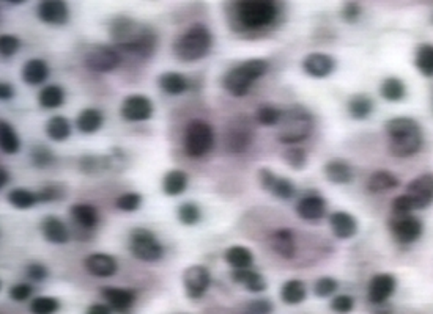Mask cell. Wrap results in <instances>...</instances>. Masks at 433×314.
Wrapping results in <instances>:
<instances>
[{"mask_svg": "<svg viewBox=\"0 0 433 314\" xmlns=\"http://www.w3.org/2000/svg\"><path fill=\"white\" fill-rule=\"evenodd\" d=\"M111 38L117 47L141 58H150L158 46V36L152 28L131 17L118 16L111 22Z\"/></svg>", "mask_w": 433, "mask_h": 314, "instance_id": "cell-1", "label": "cell"}, {"mask_svg": "<svg viewBox=\"0 0 433 314\" xmlns=\"http://www.w3.org/2000/svg\"><path fill=\"white\" fill-rule=\"evenodd\" d=\"M389 138V151L397 157H410L423 148L424 137L418 122L408 117L391 118L384 124Z\"/></svg>", "mask_w": 433, "mask_h": 314, "instance_id": "cell-2", "label": "cell"}, {"mask_svg": "<svg viewBox=\"0 0 433 314\" xmlns=\"http://www.w3.org/2000/svg\"><path fill=\"white\" fill-rule=\"evenodd\" d=\"M233 17L244 30L269 27L279 16L278 0H233Z\"/></svg>", "mask_w": 433, "mask_h": 314, "instance_id": "cell-3", "label": "cell"}, {"mask_svg": "<svg viewBox=\"0 0 433 314\" xmlns=\"http://www.w3.org/2000/svg\"><path fill=\"white\" fill-rule=\"evenodd\" d=\"M213 36L212 32L202 24L189 27L173 43V56L182 62H197L207 57L212 49Z\"/></svg>", "mask_w": 433, "mask_h": 314, "instance_id": "cell-4", "label": "cell"}, {"mask_svg": "<svg viewBox=\"0 0 433 314\" xmlns=\"http://www.w3.org/2000/svg\"><path fill=\"white\" fill-rule=\"evenodd\" d=\"M269 65L263 58H251L248 62L239 63L224 76V88L235 98H242L249 93L251 87L258 78L267 74Z\"/></svg>", "mask_w": 433, "mask_h": 314, "instance_id": "cell-5", "label": "cell"}, {"mask_svg": "<svg viewBox=\"0 0 433 314\" xmlns=\"http://www.w3.org/2000/svg\"><path fill=\"white\" fill-rule=\"evenodd\" d=\"M279 124V142L285 144H298L310 135L312 128H314V118L308 108L294 106L284 110V117Z\"/></svg>", "mask_w": 433, "mask_h": 314, "instance_id": "cell-6", "label": "cell"}, {"mask_svg": "<svg viewBox=\"0 0 433 314\" xmlns=\"http://www.w3.org/2000/svg\"><path fill=\"white\" fill-rule=\"evenodd\" d=\"M214 132L212 124L203 119H192L184 131V151L192 159H200L212 151Z\"/></svg>", "mask_w": 433, "mask_h": 314, "instance_id": "cell-7", "label": "cell"}, {"mask_svg": "<svg viewBox=\"0 0 433 314\" xmlns=\"http://www.w3.org/2000/svg\"><path fill=\"white\" fill-rule=\"evenodd\" d=\"M129 250L137 259L145 263L159 261L164 255V247L158 238L145 228H137L129 236Z\"/></svg>", "mask_w": 433, "mask_h": 314, "instance_id": "cell-8", "label": "cell"}, {"mask_svg": "<svg viewBox=\"0 0 433 314\" xmlns=\"http://www.w3.org/2000/svg\"><path fill=\"white\" fill-rule=\"evenodd\" d=\"M254 140V126L248 117L232 118L226 129V148L232 154H242Z\"/></svg>", "mask_w": 433, "mask_h": 314, "instance_id": "cell-9", "label": "cell"}, {"mask_svg": "<svg viewBox=\"0 0 433 314\" xmlns=\"http://www.w3.org/2000/svg\"><path fill=\"white\" fill-rule=\"evenodd\" d=\"M122 63L118 51L112 46L96 44L84 57V65L95 72H111Z\"/></svg>", "mask_w": 433, "mask_h": 314, "instance_id": "cell-10", "label": "cell"}, {"mask_svg": "<svg viewBox=\"0 0 433 314\" xmlns=\"http://www.w3.org/2000/svg\"><path fill=\"white\" fill-rule=\"evenodd\" d=\"M389 226L391 233H393L394 238L397 239V242L404 245L416 242L420 238V234H423V223L411 214H402V215L394 214L393 219H391Z\"/></svg>", "mask_w": 433, "mask_h": 314, "instance_id": "cell-11", "label": "cell"}, {"mask_svg": "<svg viewBox=\"0 0 433 314\" xmlns=\"http://www.w3.org/2000/svg\"><path fill=\"white\" fill-rule=\"evenodd\" d=\"M153 102L143 94H129L126 96L120 107V115L125 122L139 123L147 122L153 115Z\"/></svg>", "mask_w": 433, "mask_h": 314, "instance_id": "cell-12", "label": "cell"}, {"mask_svg": "<svg viewBox=\"0 0 433 314\" xmlns=\"http://www.w3.org/2000/svg\"><path fill=\"white\" fill-rule=\"evenodd\" d=\"M184 291L189 299H200L210 288V272L205 265H189L183 274Z\"/></svg>", "mask_w": 433, "mask_h": 314, "instance_id": "cell-13", "label": "cell"}, {"mask_svg": "<svg viewBox=\"0 0 433 314\" xmlns=\"http://www.w3.org/2000/svg\"><path fill=\"white\" fill-rule=\"evenodd\" d=\"M407 195L411 198L414 209H425L433 203V174H420L407 187Z\"/></svg>", "mask_w": 433, "mask_h": 314, "instance_id": "cell-14", "label": "cell"}, {"mask_svg": "<svg viewBox=\"0 0 433 314\" xmlns=\"http://www.w3.org/2000/svg\"><path fill=\"white\" fill-rule=\"evenodd\" d=\"M258 181L265 190L271 193L279 200H290L294 195V185L288 178H281L268 168H262L258 173Z\"/></svg>", "mask_w": 433, "mask_h": 314, "instance_id": "cell-15", "label": "cell"}, {"mask_svg": "<svg viewBox=\"0 0 433 314\" xmlns=\"http://www.w3.org/2000/svg\"><path fill=\"white\" fill-rule=\"evenodd\" d=\"M38 17L51 26H63L70 17L68 5L65 0H40Z\"/></svg>", "mask_w": 433, "mask_h": 314, "instance_id": "cell-16", "label": "cell"}, {"mask_svg": "<svg viewBox=\"0 0 433 314\" xmlns=\"http://www.w3.org/2000/svg\"><path fill=\"white\" fill-rule=\"evenodd\" d=\"M303 69L308 76L314 78H324L329 74H333L336 69L334 58L328 56V53L314 52L309 53L308 57L303 60Z\"/></svg>", "mask_w": 433, "mask_h": 314, "instance_id": "cell-17", "label": "cell"}, {"mask_svg": "<svg viewBox=\"0 0 433 314\" xmlns=\"http://www.w3.org/2000/svg\"><path fill=\"white\" fill-rule=\"evenodd\" d=\"M84 265L90 275L98 276V279H107V276L116 275L118 264L116 258L107 255V253H92L86 258Z\"/></svg>", "mask_w": 433, "mask_h": 314, "instance_id": "cell-18", "label": "cell"}, {"mask_svg": "<svg viewBox=\"0 0 433 314\" xmlns=\"http://www.w3.org/2000/svg\"><path fill=\"white\" fill-rule=\"evenodd\" d=\"M269 247L276 255L284 259H292L297 255V240L292 229L281 228L269 234Z\"/></svg>", "mask_w": 433, "mask_h": 314, "instance_id": "cell-19", "label": "cell"}, {"mask_svg": "<svg viewBox=\"0 0 433 314\" xmlns=\"http://www.w3.org/2000/svg\"><path fill=\"white\" fill-rule=\"evenodd\" d=\"M395 279L389 274H378L370 280L369 285V300L372 304L381 305L395 291Z\"/></svg>", "mask_w": 433, "mask_h": 314, "instance_id": "cell-20", "label": "cell"}, {"mask_svg": "<svg viewBox=\"0 0 433 314\" xmlns=\"http://www.w3.org/2000/svg\"><path fill=\"white\" fill-rule=\"evenodd\" d=\"M101 294H103V297L106 299V301L109 304L112 310H116L120 314L128 313L136 300L134 291H131V289H123V288L107 286V288L101 289Z\"/></svg>", "mask_w": 433, "mask_h": 314, "instance_id": "cell-21", "label": "cell"}, {"mask_svg": "<svg viewBox=\"0 0 433 314\" xmlns=\"http://www.w3.org/2000/svg\"><path fill=\"white\" fill-rule=\"evenodd\" d=\"M297 214L308 222L320 220L326 214V201L320 195L303 197L297 204Z\"/></svg>", "mask_w": 433, "mask_h": 314, "instance_id": "cell-22", "label": "cell"}, {"mask_svg": "<svg viewBox=\"0 0 433 314\" xmlns=\"http://www.w3.org/2000/svg\"><path fill=\"white\" fill-rule=\"evenodd\" d=\"M41 233H43L47 242L56 245H65L70 240L68 226L58 219V217L47 215L41 222Z\"/></svg>", "mask_w": 433, "mask_h": 314, "instance_id": "cell-23", "label": "cell"}, {"mask_svg": "<svg viewBox=\"0 0 433 314\" xmlns=\"http://www.w3.org/2000/svg\"><path fill=\"white\" fill-rule=\"evenodd\" d=\"M329 225L336 238L339 239H350L358 231L356 219L352 214L344 213V210H338V213L331 214Z\"/></svg>", "mask_w": 433, "mask_h": 314, "instance_id": "cell-24", "label": "cell"}, {"mask_svg": "<svg viewBox=\"0 0 433 314\" xmlns=\"http://www.w3.org/2000/svg\"><path fill=\"white\" fill-rule=\"evenodd\" d=\"M21 77L27 85H41L49 77V66L41 58H32L22 66Z\"/></svg>", "mask_w": 433, "mask_h": 314, "instance_id": "cell-25", "label": "cell"}, {"mask_svg": "<svg viewBox=\"0 0 433 314\" xmlns=\"http://www.w3.org/2000/svg\"><path fill=\"white\" fill-rule=\"evenodd\" d=\"M104 123V117L103 113H101V110H98V108H84V110L77 115L76 118V126L77 129H79V132H82V134H95V132H98L101 129V126H103Z\"/></svg>", "mask_w": 433, "mask_h": 314, "instance_id": "cell-26", "label": "cell"}, {"mask_svg": "<svg viewBox=\"0 0 433 314\" xmlns=\"http://www.w3.org/2000/svg\"><path fill=\"white\" fill-rule=\"evenodd\" d=\"M159 88L162 92L171 94V96H178L188 92L189 82L183 74L173 71H167L164 74H161L158 78Z\"/></svg>", "mask_w": 433, "mask_h": 314, "instance_id": "cell-27", "label": "cell"}, {"mask_svg": "<svg viewBox=\"0 0 433 314\" xmlns=\"http://www.w3.org/2000/svg\"><path fill=\"white\" fill-rule=\"evenodd\" d=\"M71 217H73L77 225L86 228V229H93L98 225L100 215L98 210L95 206L87 203H77L71 206Z\"/></svg>", "mask_w": 433, "mask_h": 314, "instance_id": "cell-28", "label": "cell"}, {"mask_svg": "<svg viewBox=\"0 0 433 314\" xmlns=\"http://www.w3.org/2000/svg\"><path fill=\"white\" fill-rule=\"evenodd\" d=\"M232 279L235 280L239 285L246 286V289L251 292H263L267 289V281L258 272L249 270V269H237L233 270Z\"/></svg>", "mask_w": 433, "mask_h": 314, "instance_id": "cell-29", "label": "cell"}, {"mask_svg": "<svg viewBox=\"0 0 433 314\" xmlns=\"http://www.w3.org/2000/svg\"><path fill=\"white\" fill-rule=\"evenodd\" d=\"M188 189V174L182 170H171L162 179V190L169 197H178Z\"/></svg>", "mask_w": 433, "mask_h": 314, "instance_id": "cell-30", "label": "cell"}, {"mask_svg": "<svg viewBox=\"0 0 433 314\" xmlns=\"http://www.w3.org/2000/svg\"><path fill=\"white\" fill-rule=\"evenodd\" d=\"M324 176L333 184H348L353 179V172L347 162L331 160L324 165Z\"/></svg>", "mask_w": 433, "mask_h": 314, "instance_id": "cell-31", "label": "cell"}, {"mask_svg": "<svg viewBox=\"0 0 433 314\" xmlns=\"http://www.w3.org/2000/svg\"><path fill=\"white\" fill-rule=\"evenodd\" d=\"M226 261L232 265L233 269H249L254 263V255L243 245H232L226 250Z\"/></svg>", "mask_w": 433, "mask_h": 314, "instance_id": "cell-32", "label": "cell"}, {"mask_svg": "<svg viewBox=\"0 0 433 314\" xmlns=\"http://www.w3.org/2000/svg\"><path fill=\"white\" fill-rule=\"evenodd\" d=\"M399 185V179H397L393 173L386 170H378L370 174L368 181V190L370 193H383L395 189Z\"/></svg>", "mask_w": 433, "mask_h": 314, "instance_id": "cell-33", "label": "cell"}, {"mask_svg": "<svg viewBox=\"0 0 433 314\" xmlns=\"http://www.w3.org/2000/svg\"><path fill=\"white\" fill-rule=\"evenodd\" d=\"M7 201L16 209L26 210V209L33 208L40 200H38V195L35 192L22 189V187H16V189L10 190L7 193Z\"/></svg>", "mask_w": 433, "mask_h": 314, "instance_id": "cell-34", "label": "cell"}, {"mask_svg": "<svg viewBox=\"0 0 433 314\" xmlns=\"http://www.w3.org/2000/svg\"><path fill=\"white\" fill-rule=\"evenodd\" d=\"M0 147L5 154H16L21 149V140L13 126L8 122H0Z\"/></svg>", "mask_w": 433, "mask_h": 314, "instance_id": "cell-35", "label": "cell"}, {"mask_svg": "<svg viewBox=\"0 0 433 314\" xmlns=\"http://www.w3.org/2000/svg\"><path fill=\"white\" fill-rule=\"evenodd\" d=\"M46 134L52 142H65L71 135V124L62 115H57L47 122Z\"/></svg>", "mask_w": 433, "mask_h": 314, "instance_id": "cell-36", "label": "cell"}, {"mask_svg": "<svg viewBox=\"0 0 433 314\" xmlns=\"http://www.w3.org/2000/svg\"><path fill=\"white\" fill-rule=\"evenodd\" d=\"M306 286L301 280H290L287 281L281 289V299L287 305H298L306 299Z\"/></svg>", "mask_w": 433, "mask_h": 314, "instance_id": "cell-37", "label": "cell"}, {"mask_svg": "<svg viewBox=\"0 0 433 314\" xmlns=\"http://www.w3.org/2000/svg\"><path fill=\"white\" fill-rule=\"evenodd\" d=\"M372 110H374V102L365 94H354L353 98L348 101V112H350L352 118L354 119H365L370 117Z\"/></svg>", "mask_w": 433, "mask_h": 314, "instance_id": "cell-38", "label": "cell"}, {"mask_svg": "<svg viewBox=\"0 0 433 314\" xmlns=\"http://www.w3.org/2000/svg\"><path fill=\"white\" fill-rule=\"evenodd\" d=\"M38 102L43 108H58L65 102V92L58 85H47L38 94Z\"/></svg>", "mask_w": 433, "mask_h": 314, "instance_id": "cell-39", "label": "cell"}, {"mask_svg": "<svg viewBox=\"0 0 433 314\" xmlns=\"http://www.w3.org/2000/svg\"><path fill=\"white\" fill-rule=\"evenodd\" d=\"M284 117V110L273 104H262L255 112V122L262 126H276Z\"/></svg>", "mask_w": 433, "mask_h": 314, "instance_id": "cell-40", "label": "cell"}, {"mask_svg": "<svg viewBox=\"0 0 433 314\" xmlns=\"http://www.w3.org/2000/svg\"><path fill=\"white\" fill-rule=\"evenodd\" d=\"M380 93H381V96L386 101L397 102V101H400V99L405 98L407 88H405L404 82H402L400 78L389 77V78H386V81L381 83Z\"/></svg>", "mask_w": 433, "mask_h": 314, "instance_id": "cell-41", "label": "cell"}, {"mask_svg": "<svg viewBox=\"0 0 433 314\" xmlns=\"http://www.w3.org/2000/svg\"><path fill=\"white\" fill-rule=\"evenodd\" d=\"M416 68L424 76H433V44H423L416 52V58H414Z\"/></svg>", "mask_w": 433, "mask_h": 314, "instance_id": "cell-42", "label": "cell"}, {"mask_svg": "<svg viewBox=\"0 0 433 314\" xmlns=\"http://www.w3.org/2000/svg\"><path fill=\"white\" fill-rule=\"evenodd\" d=\"M284 160L287 162L288 167H292L293 170H303V168L308 165V154L301 147H297V144H292L284 151Z\"/></svg>", "mask_w": 433, "mask_h": 314, "instance_id": "cell-43", "label": "cell"}, {"mask_svg": "<svg viewBox=\"0 0 433 314\" xmlns=\"http://www.w3.org/2000/svg\"><path fill=\"white\" fill-rule=\"evenodd\" d=\"M177 215H178L180 223H183V225H186V226L197 225V223L200 222V219H202L200 208H198L197 204H194V203L180 204V208L177 210Z\"/></svg>", "mask_w": 433, "mask_h": 314, "instance_id": "cell-44", "label": "cell"}, {"mask_svg": "<svg viewBox=\"0 0 433 314\" xmlns=\"http://www.w3.org/2000/svg\"><path fill=\"white\" fill-rule=\"evenodd\" d=\"M111 159L109 157H101V156H84L81 159V170L84 173L95 174L98 172L107 170L109 167Z\"/></svg>", "mask_w": 433, "mask_h": 314, "instance_id": "cell-45", "label": "cell"}, {"mask_svg": "<svg viewBox=\"0 0 433 314\" xmlns=\"http://www.w3.org/2000/svg\"><path fill=\"white\" fill-rule=\"evenodd\" d=\"M141 204H142V197H141V193H137V192L122 193V195H120L116 200L117 209L123 210V213H134V210L141 208Z\"/></svg>", "mask_w": 433, "mask_h": 314, "instance_id": "cell-46", "label": "cell"}, {"mask_svg": "<svg viewBox=\"0 0 433 314\" xmlns=\"http://www.w3.org/2000/svg\"><path fill=\"white\" fill-rule=\"evenodd\" d=\"M60 304L54 297H37L30 304V313L32 314H54L58 311Z\"/></svg>", "mask_w": 433, "mask_h": 314, "instance_id": "cell-47", "label": "cell"}, {"mask_svg": "<svg viewBox=\"0 0 433 314\" xmlns=\"http://www.w3.org/2000/svg\"><path fill=\"white\" fill-rule=\"evenodd\" d=\"M54 159H56V156H54V153L49 148L43 147V144H37V147L32 149V153H30L32 165L37 168H45L47 165H51Z\"/></svg>", "mask_w": 433, "mask_h": 314, "instance_id": "cell-48", "label": "cell"}, {"mask_svg": "<svg viewBox=\"0 0 433 314\" xmlns=\"http://www.w3.org/2000/svg\"><path fill=\"white\" fill-rule=\"evenodd\" d=\"M273 304L267 299L251 300L243 308H239V314H271Z\"/></svg>", "mask_w": 433, "mask_h": 314, "instance_id": "cell-49", "label": "cell"}, {"mask_svg": "<svg viewBox=\"0 0 433 314\" xmlns=\"http://www.w3.org/2000/svg\"><path fill=\"white\" fill-rule=\"evenodd\" d=\"M37 195L41 203L57 201V200H62V198L65 197V189L60 184H49V185L43 187Z\"/></svg>", "mask_w": 433, "mask_h": 314, "instance_id": "cell-50", "label": "cell"}, {"mask_svg": "<svg viewBox=\"0 0 433 314\" xmlns=\"http://www.w3.org/2000/svg\"><path fill=\"white\" fill-rule=\"evenodd\" d=\"M19 47L21 41L13 35H2V38H0V53H2L3 58L13 57L19 51Z\"/></svg>", "mask_w": 433, "mask_h": 314, "instance_id": "cell-51", "label": "cell"}, {"mask_svg": "<svg viewBox=\"0 0 433 314\" xmlns=\"http://www.w3.org/2000/svg\"><path fill=\"white\" fill-rule=\"evenodd\" d=\"M314 291L318 297H329V295H333L336 291H338V281H336L334 279H331V276H323V279H320L315 283Z\"/></svg>", "mask_w": 433, "mask_h": 314, "instance_id": "cell-52", "label": "cell"}, {"mask_svg": "<svg viewBox=\"0 0 433 314\" xmlns=\"http://www.w3.org/2000/svg\"><path fill=\"white\" fill-rule=\"evenodd\" d=\"M393 210L394 214L402 215V214H411V210H414V204L411 201V198L407 195L397 197L393 203Z\"/></svg>", "mask_w": 433, "mask_h": 314, "instance_id": "cell-53", "label": "cell"}, {"mask_svg": "<svg viewBox=\"0 0 433 314\" xmlns=\"http://www.w3.org/2000/svg\"><path fill=\"white\" fill-rule=\"evenodd\" d=\"M354 306V300L350 297V295H338L334 297V300L331 301V308L338 313H350Z\"/></svg>", "mask_w": 433, "mask_h": 314, "instance_id": "cell-54", "label": "cell"}, {"mask_svg": "<svg viewBox=\"0 0 433 314\" xmlns=\"http://www.w3.org/2000/svg\"><path fill=\"white\" fill-rule=\"evenodd\" d=\"M32 286L30 285H24V283H21V285H15L13 288L10 289V297L13 299V300H16V301H22V300H26V299H29L30 295H32Z\"/></svg>", "mask_w": 433, "mask_h": 314, "instance_id": "cell-55", "label": "cell"}, {"mask_svg": "<svg viewBox=\"0 0 433 314\" xmlns=\"http://www.w3.org/2000/svg\"><path fill=\"white\" fill-rule=\"evenodd\" d=\"M27 275H29V279L33 280V281H43V280H46V276H47V269L45 267L43 264L33 263L27 267Z\"/></svg>", "mask_w": 433, "mask_h": 314, "instance_id": "cell-56", "label": "cell"}, {"mask_svg": "<svg viewBox=\"0 0 433 314\" xmlns=\"http://www.w3.org/2000/svg\"><path fill=\"white\" fill-rule=\"evenodd\" d=\"M358 16H359V7L356 3H347L344 10H342V17H344L347 22H354L358 19Z\"/></svg>", "mask_w": 433, "mask_h": 314, "instance_id": "cell-57", "label": "cell"}, {"mask_svg": "<svg viewBox=\"0 0 433 314\" xmlns=\"http://www.w3.org/2000/svg\"><path fill=\"white\" fill-rule=\"evenodd\" d=\"M13 94H15V90L13 87H11V83L8 82L0 83V98H2L3 101H8L13 98Z\"/></svg>", "mask_w": 433, "mask_h": 314, "instance_id": "cell-58", "label": "cell"}, {"mask_svg": "<svg viewBox=\"0 0 433 314\" xmlns=\"http://www.w3.org/2000/svg\"><path fill=\"white\" fill-rule=\"evenodd\" d=\"M87 314H112L111 306L107 305H101V304H95L87 310Z\"/></svg>", "mask_w": 433, "mask_h": 314, "instance_id": "cell-59", "label": "cell"}, {"mask_svg": "<svg viewBox=\"0 0 433 314\" xmlns=\"http://www.w3.org/2000/svg\"><path fill=\"white\" fill-rule=\"evenodd\" d=\"M8 181H10V174L7 172V168L2 167L0 168V185L3 187L5 184H8Z\"/></svg>", "mask_w": 433, "mask_h": 314, "instance_id": "cell-60", "label": "cell"}, {"mask_svg": "<svg viewBox=\"0 0 433 314\" xmlns=\"http://www.w3.org/2000/svg\"><path fill=\"white\" fill-rule=\"evenodd\" d=\"M7 2H10V3H22V2H26V0H7Z\"/></svg>", "mask_w": 433, "mask_h": 314, "instance_id": "cell-61", "label": "cell"}]
</instances>
